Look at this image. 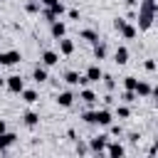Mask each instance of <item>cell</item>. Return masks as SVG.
I'll return each mask as SVG.
<instances>
[{"label":"cell","mask_w":158,"mask_h":158,"mask_svg":"<svg viewBox=\"0 0 158 158\" xmlns=\"http://www.w3.org/2000/svg\"><path fill=\"white\" fill-rule=\"evenodd\" d=\"M59 101H62V104H69L72 97H69V94H62V99H59Z\"/></svg>","instance_id":"277c9868"},{"label":"cell","mask_w":158,"mask_h":158,"mask_svg":"<svg viewBox=\"0 0 158 158\" xmlns=\"http://www.w3.org/2000/svg\"><path fill=\"white\" fill-rule=\"evenodd\" d=\"M0 59H3L5 64H12V62L17 59V54H3V57H0Z\"/></svg>","instance_id":"6da1fadb"},{"label":"cell","mask_w":158,"mask_h":158,"mask_svg":"<svg viewBox=\"0 0 158 158\" xmlns=\"http://www.w3.org/2000/svg\"><path fill=\"white\" fill-rule=\"evenodd\" d=\"M45 62H47V64H54V62H57V57H54L52 52H47V54H45Z\"/></svg>","instance_id":"7a4b0ae2"},{"label":"cell","mask_w":158,"mask_h":158,"mask_svg":"<svg viewBox=\"0 0 158 158\" xmlns=\"http://www.w3.org/2000/svg\"><path fill=\"white\" fill-rule=\"evenodd\" d=\"M10 87H12V89H20V87H22V84H20V79H17V77H12V82H10Z\"/></svg>","instance_id":"3957f363"}]
</instances>
